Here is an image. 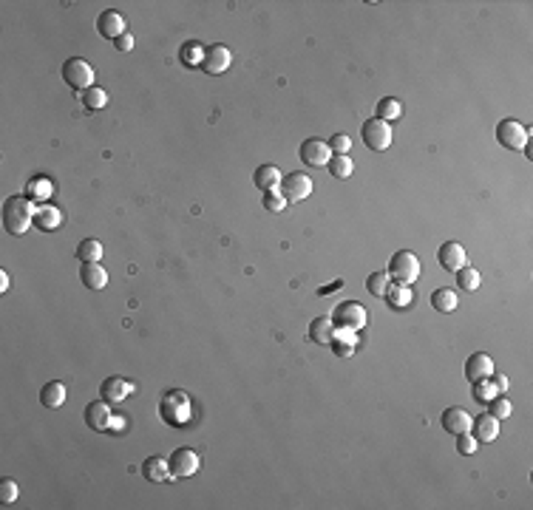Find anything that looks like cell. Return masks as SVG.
I'll return each instance as SVG.
<instances>
[{
    "instance_id": "1",
    "label": "cell",
    "mask_w": 533,
    "mask_h": 510,
    "mask_svg": "<svg viewBox=\"0 0 533 510\" xmlns=\"http://www.w3.org/2000/svg\"><path fill=\"white\" fill-rule=\"evenodd\" d=\"M37 204L29 196H9L4 201V227L9 236H23L35 224Z\"/></svg>"
},
{
    "instance_id": "2",
    "label": "cell",
    "mask_w": 533,
    "mask_h": 510,
    "mask_svg": "<svg viewBox=\"0 0 533 510\" xmlns=\"http://www.w3.org/2000/svg\"><path fill=\"white\" fill-rule=\"evenodd\" d=\"M159 417H162V423L170 426V428L187 426L190 417H193V402H190L187 391H182V388H168V391L162 394V400H159Z\"/></svg>"
},
{
    "instance_id": "3",
    "label": "cell",
    "mask_w": 533,
    "mask_h": 510,
    "mask_svg": "<svg viewBox=\"0 0 533 510\" xmlns=\"http://www.w3.org/2000/svg\"><path fill=\"white\" fill-rule=\"evenodd\" d=\"M82 420H85V426H88L91 431H99V434H105V431H123V426H125V420L117 417V414L111 412V402H105V400L88 402Z\"/></svg>"
},
{
    "instance_id": "4",
    "label": "cell",
    "mask_w": 533,
    "mask_h": 510,
    "mask_svg": "<svg viewBox=\"0 0 533 510\" xmlns=\"http://www.w3.org/2000/svg\"><path fill=\"white\" fill-rule=\"evenodd\" d=\"M389 278L391 283H400V286H411L417 278H420V258L411 253V250H400L391 255L389 261Z\"/></svg>"
},
{
    "instance_id": "5",
    "label": "cell",
    "mask_w": 533,
    "mask_h": 510,
    "mask_svg": "<svg viewBox=\"0 0 533 510\" xmlns=\"http://www.w3.org/2000/svg\"><path fill=\"white\" fill-rule=\"evenodd\" d=\"M335 326H344V329H355L360 332L366 324H369V312H366V306H360L358 300H341L335 306V312L330 315Z\"/></svg>"
},
{
    "instance_id": "6",
    "label": "cell",
    "mask_w": 533,
    "mask_h": 510,
    "mask_svg": "<svg viewBox=\"0 0 533 510\" xmlns=\"http://www.w3.org/2000/svg\"><path fill=\"white\" fill-rule=\"evenodd\" d=\"M63 79H65L68 88H74L77 94H82V91H88L94 85V68H91L88 60L71 57V60L63 63Z\"/></svg>"
},
{
    "instance_id": "7",
    "label": "cell",
    "mask_w": 533,
    "mask_h": 510,
    "mask_svg": "<svg viewBox=\"0 0 533 510\" xmlns=\"http://www.w3.org/2000/svg\"><path fill=\"white\" fill-rule=\"evenodd\" d=\"M360 139H363V145L369 148V151H375V153H380V151H386L389 145H391V125L389 122H383V120H366L363 122V128H360Z\"/></svg>"
},
{
    "instance_id": "8",
    "label": "cell",
    "mask_w": 533,
    "mask_h": 510,
    "mask_svg": "<svg viewBox=\"0 0 533 510\" xmlns=\"http://www.w3.org/2000/svg\"><path fill=\"white\" fill-rule=\"evenodd\" d=\"M168 468H170V476H173V479H187V476H196V473H199L201 457H199L193 448H176V451L168 457Z\"/></svg>"
},
{
    "instance_id": "9",
    "label": "cell",
    "mask_w": 533,
    "mask_h": 510,
    "mask_svg": "<svg viewBox=\"0 0 533 510\" xmlns=\"http://www.w3.org/2000/svg\"><path fill=\"white\" fill-rule=\"evenodd\" d=\"M301 162L309 165V167H327L330 159H332V151H330V142L327 139H318V136H309L306 142H301Z\"/></svg>"
},
{
    "instance_id": "10",
    "label": "cell",
    "mask_w": 533,
    "mask_h": 510,
    "mask_svg": "<svg viewBox=\"0 0 533 510\" xmlns=\"http://www.w3.org/2000/svg\"><path fill=\"white\" fill-rule=\"evenodd\" d=\"M496 139L508 151H522L527 145V128L522 122H516V120H502L496 125Z\"/></svg>"
},
{
    "instance_id": "11",
    "label": "cell",
    "mask_w": 533,
    "mask_h": 510,
    "mask_svg": "<svg viewBox=\"0 0 533 510\" xmlns=\"http://www.w3.org/2000/svg\"><path fill=\"white\" fill-rule=\"evenodd\" d=\"M312 179L306 176V173H289V176H284L281 179V196L289 201V204H295V201H303V198H309L312 196Z\"/></svg>"
},
{
    "instance_id": "12",
    "label": "cell",
    "mask_w": 533,
    "mask_h": 510,
    "mask_svg": "<svg viewBox=\"0 0 533 510\" xmlns=\"http://www.w3.org/2000/svg\"><path fill=\"white\" fill-rule=\"evenodd\" d=\"M233 65V51L227 49V46H222V43H216V46H210L207 51H204V63H201V68H204V74H225L227 68Z\"/></svg>"
},
{
    "instance_id": "13",
    "label": "cell",
    "mask_w": 533,
    "mask_h": 510,
    "mask_svg": "<svg viewBox=\"0 0 533 510\" xmlns=\"http://www.w3.org/2000/svg\"><path fill=\"white\" fill-rule=\"evenodd\" d=\"M96 32H99V37H105V40H120V37L125 34V18H123L120 12H114V9L102 12V15L96 18Z\"/></svg>"
},
{
    "instance_id": "14",
    "label": "cell",
    "mask_w": 533,
    "mask_h": 510,
    "mask_svg": "<svg viewBox=\"0 0 533 510\" xmlns=\"http://www.w3.org/2000/svg\"><path fill=\"white\" fill-rule=\"evenodd\" d=\"M437 261H440L443 269L457 272V269H463V267L468 264V255H465V247H463V244H457V241H446V244L440 247V253H437Z\"/></svg>"
},
{
    "instance_id": "15",
    "label": "cell",
    "mask_w": 533,
    "mask_h": 510,
    "mask_svg": "<svg viewBox=\"0 0 533 510\" xmlns=\"http://www.w3.org/2000/svg\"><path fill=\"white\" fill-rule=\"evenodd\" d=\"M134 391H137L134 383H128L125 377H108V380H102V385H99V394H102L105 402H123Z\"/></svg>"
},
{
    "instance_id": "16",
    "label": "cell",
    "mask_w": 533,
    "mask_h": 510,
    "mask_svg": "<svg viewBox=\"0 0 533 510\" xmlns=\"http://www.w3.org/2000/svg\"><path fill=\"white\" fill-rule=\"evenodd\" d=\"M330 349H332L338 357L355 355V349H358V332H355V329L335 326V329H332V338H330Z\"/></svg>"
},
{
    "instance_id": "17",
    "label": "cell",
    "mask_w": 533,
    "mask_h": 510,
    "mask_svg": "<svg viewBox=\"0 0 533 510\" xmlns=\"http://www.w3.org/2000/svg\"><path fill=\"white\" fill-rule=\"evenodd\" d=\"M440 423H443V428L449 431V434H465V431H471V414L465 412V408H446L443 412V417H440Z\"/></svg>"
},
{
    "instance_id": "18",
    "label": "cell",
    "mask_w": 533,
    "mask_h": 510,
    "mask_svg": "<svg viewBox=\"0 0 533 510\" xmlns=\"http://www.w3.org/2000/svg\"><path fill=\"white\" fill-rule=\"evenodd\" d=\"M494 374V360L485 355V352H477L465 360V380L468 383H477V380H485Z\"/></svg>"
},
{
    "instance_id": "19",
    "label": "cell",
    "mask_w": 533,
    "mask_h": 510,
    "mask_svg": "<svg viewBox=\"0 0 533 510\" xmlns=\"http://www.w3.org/2000/svg\"><path fill=\"white\" fill-rule=\"evenodd\" d=\"M281 170L275 165H258L256 173H253V184L261 190V193H270V190H278L281 187Z\"/></svg>"
},
{
    "instance_id": "20",
    "label": "cell",
    "mask_w": 533,
    "mask_h": 510,
    "mask_svg": "<svg viewBox=\"0 0 533 510\" xmlns=\"http://www.w3.org/2000/svg\"><path fill=\"white\" fill-rule=\"evenodd\" d=\"M471 428H474V437H477V442H494L496 437H499V420L488 412V414H479L474 423H471Z\"/></svg>"
},
{
    "instance_id": "21",
    "label": "cell",
    "mask_w": 533,
    "mask_h": 510,
    "mask_svg": "<svg viewBox=\"0 0 533 510\" xmlns=\"http://www.w3.org/2000/svg\"><path fill=\"white\" fill-rule=\"evenodd\" d=\"M35 224L40 230H57L63 224V210L54 208V204H37V210H35Z\"/></svg>"
},
{
    "instance_id": "22",
    "label": "cell",
    "mask_w": 533,
    "mask_h": 510,
    "mask_svg": "<svg viewBox=\"0 0 533 510\" xmlns=\"http://www.w3.org/2000/svg\"><path fill=\"white\" fill-rule=\"evenodd\" d=\"M80 281L88 286V289H105L108 286V272L102 269V264H82L80 269Z\"/></svg>"
},
{
    "instance_id": "23",
    "label": "cell",
    "mask_w": 533,
    "mask_h": 510,
    "mask_svg": "<svg viewBox=\"0 0 533 510\" xmlns=\"http://www.w3.org/2000/svg\"><path fill=\"white\" fill-rule=\"evenodd\" d=\"M142 476L148 482H170V468H168V459L162 457H148L145 465H142Z\"/></svg>"
},
{
    "instance_id": "24",
    "label": "cell",
    "mask_w": 533,
    "mask_h": 510,
    "mask_svg": "<svg viewBox=\"0 0 533 510\" xmlns=\"http://www.w3.org/2000/svg\"><path fill=\"white\" fill-rule=\"evenodd\" d=\"M332 329H335V324H332V318H330V315L315 318V321H312V326H309V340H312V343H318V346H330Z\"/></svg>"
},
{
    "instance_id": "25",
    "label": "cell",
    "mask_w": 533,
    "mask_h": 510,
    "mask_svg": "<svg viewBox=\"0 0 533 510\" xmlns=\"http://www.w3.org/2000/svg\"><path fill=\"white\" fill-rule=\"evenodd\" d=\"M51 193H54V184H51V179H46V176H35V179L26 184V196H29L35 204L49 201Z\"/></svg>"
},
{
    "instance_id": "26",
    "label": "cell",
    "mask_w": 533,
    "mask_h": 510,
    "mask_svg": "<svg viewBox=\"0 0 533 510\" xmlns=\"http://www.w3.org/2000/svg\"><path fill=\"white\" fill-rule=\"evenodd\" d=\"M40 402L46 405V408H60L63 402H65V385L63 383H46L43 385V391H40Z\"/></svg>"
},
{
    "instance_id": "27",
    "label": "cell",
    "mask_w": 533,
    "mask_h": 510,
    "mask_svg": "<svg viewBox=\"0 0 533 510\" xmlns=\"http://www.w3.org/2000/svg\"><path fill=\"white\" fill-rule=\"evenodd\" d=\"M383 298L389 300L391 310H406V306H411V300H414L411 289H408V286H400V283H391L389 292H386Z\"/></svg>"
},
{
    "instance_id": "28",
    "label": "cell",
    "mask_w": 533,
    "mask_h": 510,
    "mask_svg": "<svg viewBox=\"0 0 533 510\" xmlns=\"http://www.w3.org/2000/svg\"><path fill=\"white\" fill-rule=\"evenodd\" d=\"M457 292L454 289H437L434 295H432V306L437 312H443V315H449V312H454L457 310Z\"/></svg>"
},
{
    "instance_id": "29",
    "label": "cell",
    "mask_w": 533,
    "mask_h": 510,
    "mask_svg": "<svg viewBox=\"0 0 533 510\" xmlns=\"http://www.w3.org/2000/svg\"><path fill=\"white\" fill-rule=\"evenodd\" d=\"M400 117H403L400 99H394V96H383V99L377 102V120L391 122V120H400Z\"/></svg>"
},
{
    "instance_id": "30",
    "label": "cell",
    "mask_w": 533,
    "mask_h": 510,
    "mask_svg": "<svg viewBox=\"0 0 533 510\" xmlns=\"http://www.w3.org/2000/svg\"><path fill=\"white\" fill-rule=\"evenodd\" d=\"M80 99H82V106H85V108L99 111V108L108 106V91H102V88H96V85H91L88 91L80 94Z\"/></svg>"
},
{
    "instance_id": "31",
    "label": "cell",
    "mask_w": 533,
    "mask_h": 510,
    "mask_svg": "<svg viewBox=\"0 0 533 510\" xmlns=\"http://www.w3.org/2000/svg\"><path fill=\"white\" fill-rule=\"evenodd\" d=\"M77 258H80L82 264H96V261L102 258V244H99L96 238H85V241H80V247H77Z\"/></svg>"
},
{
    "instance_id": "32",
    "label": "cell",
    "mask_w": 533,
    "mask_h": 510,
    "mask_svg": "<svg viewBox=\"0 0 533 510\" xmlns=\"http://www.w3.org/2000/svg\"><path fill=\"white\" fill-rule=\"evenodd\" d=\"M327 170H330V173H332L335 179H349V176H352V170H355V162H352L349 156H341V153H335V156L330 159Z\"/></svg>"
},
{
    "instance_id": "33",
    "label": "cell",
    "mask_w": 533,
    "mask_h": 510,
    "mask_svg": "<svg viewBox=\"0 0 533 510\" xmlns=\"http://www.w3.org/2000/svg\"><path fill=\"white\" fill-rule=\"evenodd\" d=\"M389 286H391V278H389V272H372L369 278H366V289H369V295H375V298H383L386 292H389Z\"/></svg>"
},
{
    "instance_id": "34",
    "label": "cell",
    "mask_w": 533,
    "mask_h": 510,
    "mask_svg": "<svg viewBox=\"0 0 533 510\" xmlns=\"http://www.w3.org/2000/svg\"><path fill=\"white\" fill-rule=\"evenodd\" d=\"M204 46L201 43H184L182 46V63L184 65H190V68H199L201 63H204Z\"/></svg>"
},
{
    "instance_id": "35",
    "label": "cell",
    "mask_w": 533,
    "mask_h": 510,
    "mask_svg": "<svg viewBox=\"0 0 533 510\" xmlns=\"http://www.w3.org/2000/svg\"><path fill=\"white\" fill-rule=\"evenodd\" d=\"M457 283L465 289V292H474V289H479V283H482V278H479V272L474 269V267H463V269H457Z\"/></svg>"
},
{
    "instance_id": "36",
    "label": "cell",
    "mask_w": 533,
    "mask_h": 510,
    "mask_svg": "<svg viewBox=\"0 0 533 510\" xmlns=\"http://www.w3.org/2000/svg\"><path fill=\"white\" fill-rule=\"evenodd\" d=\"M474 385H477V391H474V397H477L479 402H491V400H494V397L499 394V388L494 385V380H491V377H485V380H477Z\"/></svg>"
},
{
    "instance_id": "37",
    "label": "cell",
    "mask_w": 533,
    "mask_h": 510,
    "mask_svg": "<svg viewBox=\"0 0 533 510\" xmlns=\"http://www.w3.org/2000/svg\"><path fill=\"white\" fill-rule=\"evenodd\" d=\"M488 405H491V414H494L496 420H508L510 412H513V408H510V400H505V397H499V394H496Z\"/></svg>"
},
{
    "instance_id": "38",
    "label": "cell",
    "mask_w": 533,
    "mask_h": 510,
    "mask_svg": "<svg viewBox=\"0 0 533 510\" xmlns=\"http://www.w3.org/2000/svg\"><path fill=\"white\" fill-rule=\"evenodd\" d=\"M264 208H267L270 213H281V210L287 208V198L281 196V190H270V193H264Z\"/></svg>"
},
{
    "instance_id": "39",
    "label": "cell",
    "mask_w": 533,
    "mask_h": 510,
    "mask_svg": "<svg viewBox=\"0 0 533 510\" xmlns=\"http://www.w3.org/2000/svg\"><path fill=\"white\" fill-rule=\"evenodd\" d=\"M18 482L15 479H4L0 482V504H12V502H18Z\"/></svg>"
},
{
    "instance_id": "40",
    "label": "cell",
    "mask_w": 533,
    "mask_h": 510,
    "mask_svg": "<svg viewBox=\"0 0 533 510\" xmlns=\"http://www.w3.org/2000/svg\"><path fill=\"white\" fill-rule=\"evenodd\" d=\"M477 437H471V431H465V434H457V451L463 454V457H471L474 451H477Z\"/></svg>"
},
{
    "instance_id": "41",
    "label": "cell",
    "mask_w": 533,
    "mask_h": 510,
    "mask_svg": "<svg viewBox=\"0 0 533 510\" xmlns=\"http://www.w3.org/2000/svg\"><path fill=\"white\" fill-rule=\"evenodd\" d=\"M349 148H352V139L346 134H335L330 139V151L332 153H341V156H349Z\"/></svg>"
},
{
    "instance_id": "42",
    "label": "cell",
    "mask_w": 533,
    "mask_h": 510,
    "mask_svg": "<svg viewBox=\"0 0 533 510\" xmlns=\"http://www.w3.org/2000/svg\"><path fill=\"white\" fill-rule=\"evenodd\" d=\"M114 46H117V51H131V49H134V34L125 32L120 40H114Z\"/></svg>"
},
{
    "instance_id": "43",
    "label": "cell",
    "mask_w": 533,
    "mask_h": 510,
    "mask_svg": "<svg viewBox=\"0 0 533 510\" xmlns=\"http://www.w3.org/2000/svg\"><path fill=\"white\" fill-rule=\"evenodd\" d=\"M491 380H494V385H496L499 391H508V377H505V374H496V371H494Z\"/></svg>"
},
{
    "instance_id": "44",
    "label": "cell",
    "mask_w": 533,
    "mask_h": 510,
    "mask_svg": "<svg viewBox=\"0 0 533 510\" xmlns=\"http://www.w3.org/2000/svg\"><path fill=\"white\" fill-rule=\"evenodd\" d=\"M6 289H9V272L0 269V292H6Z\"/></svg>"
}]
</instances>
